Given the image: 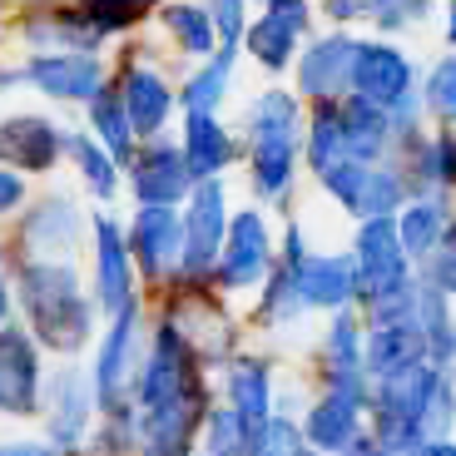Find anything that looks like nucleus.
<instances>
[{"instance_id": "obj_1", "label": "nucleus", "mask_w": 456, "mask_h": 456, "mask_svg": "<svg viewBox=\"0 0 456 456\" xmlns=\"http://www.w3.org/2000/svg\"><path fill=\"white\" fill-rule=\"evenodd\" d=\"M20 297L25 313H30L35 332L60 347V353H75L90 332V303H85L80 283L65 263H25L20 268Z\"/></svg>"}, {"instance_id": "obj_2", "label": "nucleus", "mask_w": 456, "mask_h": 456, "mask_svg": "<svg viewBox=\"0 0 456 456\" xmlns=\"http://www.w3.org/2000/svg\"><path fill=\"white\" fill-rule=\"evenodd\" d=\"M248 139H253V183L263 199L288 194L297 169V100L288 90H263L248 104Z\"/></svg>"}, {"instance_id": "obj_3", "label": "nucleus", "mask_w": 456, "mask_h": 456, "mask_svg": "<svg viewBox=\"0 0 456 456\" xmlns=\"http://www.w3.org/2000/svg\"><path fill=\"white\" fill-rule=\"evenodd\" d=\"M318 179H322V189H328L347 214L362 218V224L367 218H392L407 204V179H402L397 169H387V164L342 159V164H332V169H322Z\"/></svg>"}, {"instance_id": "obj_4", "label": "nucleus", "mask_w": 456, "mask_h": 456, "mask_svg": "<svg viewBox=\"0 0 456 456\" xmlns=\"http://www.w3.org/2000/svg\"><path fill=\"white\" fill-rule=\"evenodd\" d=\"M224 183L218 179H199L194 189H189V214H183V228H179V263L183 273L199 278L214 268L218 258V243H224Z\"/></svg>"}, {"instance_id": "obj_5", "label": "nucleus", "mask_w": 456, "mask_h": 456, "mask_svg": "<svg viewBox=\"0 0 456 456\" xmlns=\"http://www.w3.org/2000/svg\"><path fill=\"white\" fill-rule=\"evenodd\" d=\"M347 94L377 104V110H392V104L411 100V60L402 55L392 40H357V55H353V85Z\"/></svg>"}, {"instance_id": "obj_6", "label": "nucleus", "mask_w": 456, "mask_h": 456, "mask_svg": "<svg viewBox=\"0 0 456 456\" xmlns=\"http://www.w3.org/2000/svg\"><path fill=\"white\" fill-rule=\"evenodd\" d=\"M268 258H273V243H268L263 214H253V208L233 214V224L224 228V243H218V258H214L218 283L224 288H253L268 273Z\"/></svg>"}, {"instance_id": "obj_7", "label": "nucleus", "mask_w": 456, "mask_h": 456, "mask_svg": "<svg viewBox=\"0 0 456 456\" xmlns=\"http://www.w3.org/2000/svg\"><path fill=\"white\" fill-rule=\"evenodd\" d=\"M353 273H357V293H367V297H382V293H392V288L411 283L407 253H402V243H397V224H392V218H367L362 224Z\"/></svg>"}, {"instance_id": "obj_8", "label": "nucleus", "mask_w": 456, "mask_h": 456, "mask_svg": "<svg viewBox=\"0 0 456 456\" xmlns=\"http://www.w3.org/2000/svg\"><path fill=\"white\" fill-rule=\"evenodd\" d=\"M353 55H357V40L347 30L318 35V40L293 60L297 65V90L308 94L313 104L318 100H342L347 85H353Z\"/></svg>"}, {"instance_id": "obj_9", "label": "nucleus", "mask_w": 456, "mask_h": 456, "mask_svg": "<svg viewBox=\"0 0 456 456\" xmlns=\"http://www.w3.org/2000/svg\"><path fill=\"white\" fill-rule=\"evenodd\" d=\"M20 80H30L40 94L50 100H75L90 104L104 90V65L94 55H75V50H60V55H35L25 60Z\"/></svg>"}, {"instance_id": "obj_10", "label": "nucleus", "mask_w": 456, "mask_h": 456, "mask_svg": "<svg viewBox=\"0 0 456 456\" xmlns=\"http://www.w3.org/2000/svg\"><path fill=\"white\" fill-rule=\"evenodd\" d=\"M65 154V129H55L45 114H11L0 119V164L25 174L55 169V159Z\"/></svg>"}, {"instance_id": "obj_11", "label": "nucleus", "mask_w": 456, "mask_h": 456, "mask_svg": "<svg viewBox=\"0 0 456 456\" xmlns=\"http://www.w3.org/2000/svg\"><path fill=\"white\" fill-rule=\"evenodd\" d=\"M288 278H293L297 303H313V308H342V303H347V297L357 293L353 258H322V253H297V258H288Z\"/></svg>"}, {"instance_id": "obj_12", "label": "nucleus", "mask_w": 456, "mask_h": 456, "mask_svg": "<svg viewBox=\"0 0 456 456\" xmlns=\"http://www.w3.org/2000/svg\"><path fill=\"white\" fill-rule=\"evenodd\" d=\"M119 90V104H125V119L129 129H134V139H154L164 125H169V114H174V90L169 80H164L159 69H149V65H129L125 69V80L114 85Z\"/></svg>"}, {"instance_id": "obj_13", "label": "nucleus", "mask_w": 456, "mask_h": 456, "mask_svg": "<svg viewBox=\"0 0 456 456\" xmlns=\"http://www.w3.org/2000/svg\"><path fill=\"white\" fill-rule=\"evenodd\" d=\"M199 417H204L199 387H183L179 397L159 402V407H144V456H183Z\"/></svg>"}, {"instance_id": "obj_14", "label": "nucleus", "mask_w": 456, "mask_h": 456, "mask_svg": "<svg viewBox=\"0 0 456 456\" xmlns=\"http://www.w3.org/2000/svg\"><path fill=\"white\" fill-rule=\"evenodd\" d=\"M189 189H194V179H189L183 154L174 144H159V139H154L149 149L134 154V194H139V204L169 208V204H179Z\"/></svg>"}, {"instance_id": "obj_15", "label": "nucleus", "mask_w": 456, "mask_h": 456, "mask_svg": "<svg viewBox=\"0 0 456 456\" xmlns=\"http://www.w3.org/2000/svg\"><path fill=\"white\" fill-rule=\"evenodd\" d=\"M125 253L144 268V278H159L174 258H179V214L159 204H144L125 239Z\"/></svg>"}, {"instance_id": "obj_16", "label": "nucleus", "mask_w": 456, "mask_h": 456, "mask_svg": "<svg viewBox=\"0 0 456 456\" xmlns=\"http://www.w3.org/2000/svg\"><path fill=\"white\" fill-rule=\"evenodd\" d=\"M25 40H30L40 55H60V50H75V55H90L104 45V35L85 20L75 5H50V11H35L25 20Z\"/></svg>"}, {"instance_id": "obj_17", "label": "nucleus", "mask_w": 456, "mask_h": 456, "mask_svg": "<svg viewBox=\"0 0 456 456\" xmlns=\"http://www.w3.org/2000/svg\"><path fill=\"white\" fill-rule=\"evenodd\" d=\"M183 387H194V372H189V347L174 338V328H164L154 338V353H149V367L139 377V397L144 407H159V402L179 397Z\"/></svg>"}, {"instance_id": "obj_18", "label": "nucleus", "mask_w": 456, "mask_h": 456, "mask_svg": "<svg viewBox=\"0 0 456 456\" xmlns=\"http://www.w3.org/2000/svg\"><path fill=\"white\" fill-rule=\"evenodd\" d=\"M35 347L20 328H0V411H30L35 407Z\"/></svg>"}, {"instance_id": "obj_19", "label": "nucleus", "mask_w": 456, "mask_h": 456, "mask_svg": "<svg viewBox=\"0 0 456 456\" xmlns=\"http://www.w3.org/2000/svg\"><path fill=\"white\" fill-rule=\"evenodd\" d=\"M183 169H189V179H218V174L228 169V159H233V139H228V129L218 125L214 114H183Z\"/></svg>"}, {"instance_id": "obj_20", "label": "nucleus", "mask_w": 456, "mask_h": 456, "mask_svg": "<svg viewBox=\"0 0 456 456\" xmlns=\"http://www.w3.org/2000/svg\"><path fill=\"white\" fill-rule=\"evenodd\" d=\"M422 357H427V347H422V328L417 322H377L372 338L362 342V367L377 377L407 372Z\"/></svg>"}, {"instance_id": "obj_21", "label": "nucleus", "mask_w": 456, "mask_h": 456, "mask_svg": "<svg viewBox=\"0 0 456 456\" xmlns=\"http://www.w3.org/2000/svg\"><path fill=\"white\" fill-rule=\"evenodd\" d=\"M94 239H100V258H94V293L110 313L129 308V253H125V233L114 218L94 224Z\"/></svg>"}, {"instance_id": "obj_22", "label": "nucleus", "mask_w": 456, "mask_h": 456, "mask_svg": "<svg viewBox=\"0 0 456 456\" xmlns=\"http://www.w3.org/2000/svg\"><path fill=\"white\" fill-rule=\"evenodd\" d=\"M397 224V243L407 258H432L436 248L446 243V204H436V199H417V204L402 208V218H392Z\"/></svg>"}, {"instance_id": "obj_23", "label": "nucleus", "mask_w": 456, "mask_h": 456, "mask_svg": "<svg viewBox=\"0 0 456 456\" xmlns=\"http://www.w3.org/2000/svg\"><path fill=\"white\" fill-rule=\"evenodd\" d=\"M233 60H239V50H214V55H204V65L183 80V90L174 94V100L189 114H214V104L224 100L228 85H233Z\"/></svg>"}, {"instance_id": "obj_24", "label": "nucleus", "mask_w": 456, "mask_h": 456, "mask_svg": "<svg viewBox=\"0 0 456 456\" xmlns=\"http://www.w3.org/2000/svg\"><path fill=\"white\" fill-rule=\"evenodd\" d=\"M90 129H94V144H100L110 159L134 154V129H129L125 104H119V90H114V85H104L90 100Z\"/></svg>"}, {"instance_id": "obj_25", "label": "nucleus", "mask_w": 456, "mask_h": 456, "mask_svg": "<svg viewBox=\"0 0 456 456\" xmlns=\"http://www.w3.org/2000/svg\"><path fill=\"white\" fill-rule=\"evenodd\" d=\"M228 392H233V417L243 422V432L258 442L263 422H268V377H263L258 362H239L233 367V377H228Z\"/></svg>"}, {"instance_id": "obj_26", "label": "nucleus", "mask_w": 456, "mask_h": 456, "mask_svg": "<svg viewBox=\"0 0 456 456\" xmlns=\"http://www.w3.org/2000/svg\"><path fill=\"white\" fill-rule=\"evenodd\" d=\"M342 159H347L342 110H338V100H318L313 104V119H308V164H313V174H322Z\"/></svg>"}, {"instance_id": "obj_27", "label": "nucleus", "mask_w": 456, "mask_h": 456, "mask_svg": "<svg viewBox=\"0 0 456 456\" xmlns=\"http://www.w3.org/2000/svg\"><path fill=\"white\" fill-rule=\"evenodd\" d=\"M308 442L318 446V452H347V446L357 442V402L347 397H328L318 411L308 417Z\"/></svg>"}, {"instance_id": "obj_28", "label": "nucleus", "mask_w": 456, "mask_h": 456, "mask_svg": "<svg viewBox=\"0 0 456 456\" xmlns=\"http://www.w3.org/2000/svg\"><path fill=\"white\" fill-rule=\"evenodd\" d=\"M297 40H303V35H293L288 25H278L273 15L248 20V30H243V50H248L263 69H288V65H293V60H297Z\"/></svg>"}, {"instance_id": "obj_29", "label": "nucleus", "mask_w": 456, "mask_h": 456, "mask_svg": "<svg viewBox=\"0 0 456 456\" xmlns=\"http://www.w3.org/2000/svg\"><path fill=\"white\" fill-rule=\"evenodd\" d=\"M164 25H169L174 45H179L183 55L204 60V55H214V50H218L214 25H208V11H204V5H189V0H169V5H164Z\"/></svg>"}, {"instance_id": "obj_30", "label": "nucleus", "mask_w": 456, "mask_h": 456, "mask_svg": "<svg viewBox=\"0 0 456 456\" xmlns=\"http://www.w3.org/2000/svg\"><path fill=\"white\" fill-rule=\"evenodd\" d=\"M75 233H80V214H75V204H65V199H50V204H40L30 218H25V239H30L35 248H45V253L69 248Z\"/></svg>"}, {"instance_id": "obj_31", "label": "nucleus", "mask_w": 456, "mask_h": 456, "mask_svg": "<svg viewBox=\"0 0 456 456\" xmlns=\"http://www.w3.org/2000/svg\"><path fill=\"white\" fill-rule=\"evenodd\" d=\"M129 347H134V313H119V322L110 328V338H104V353H100V397L104 407L114 411V392L125 387L129 377Z\"/></svg>"}, {"instance_id": "obj_32", "label": "nucleus", "mask_w": 456, "mask_h": 456, "mask_svg": "<svg viewBox=\"0 0 456 456\" xmlns=\"http://www.w3.org/2000/svg\"><path fill=\"white\" fill-rule=\"evenodd\" d=\"M149 5H159V0H80L75 11H80L85 20L110 40V35H119V30H129V25L144 20Z\"/></svg>"}, {"instance_id": "obj_33", "label": "nucleus", "mask_w": 456, "mask_h": 456, "mask_svg": "<svg viewBox=\"0 0 456 456\" xmlns=\"http://www.w3.org/2000/svg\"><path fill=\"white\" fill-rule=\"evenodd\" d=\"M174 338L183 342V347H204V353H224L228 342V322L218 318L214 308H204V303H189L179 318V328H174Z\"/></svg>"}, {"instance_id": "obj_34", "label": "nucleus", "mask_w": 456, "mask_h": 456, "mask_svg": "<svg viewBox=\"0 0 456 456\" xmlns=\"http://www.w3.org/2000/svg\"><path fill=\"white\" fill-rule=\"evenodd\" d=\"M65 149L75 154V164H80V174H85V183H90L100 199H110L114 189H119V169H114V159L104 154L94 139H65Z\"/></svg>"}, {"instance_id": "obj_35", "label": "nucleus", "mask_w": 456, "mask_h": 456, "mask_svg": "<svg viewBox=\"0 0 456 456\" xmlns=\"http://www.w3.org/2000/svg\"><path fill=\"white\" fill-rule=\"evenodd\" d=\"M422 104H427V110H436L442 125H452V114H456V65H452V55H442L432 65L427 90H422Z\"/></svg>"}, {"instance_id": "obj_36", "label": "nucleus", "mask_w": 456, "mask_h": 456, "mask_svg": "<svg viewBox=\"0 0 456 456\" xmlns=\"http://www.w3.org/2000/svg\"><path fill=\"white\" fill-rule=\"evenodd\" d=\"M208 25H214V40L218 50H239L243 45V30H248V11L243 0H208Z\"/></svg>"}, {"instance_id": "obj_37", "label": "nucleus", "mask_w": 456, "mask_h": 456, "mask_svg": "<svg viewBox=\"0 0 456 456\" xmlns=\"http://www.w3.org/2000/svg\"><path fill=\"white\" fill-rule=\"evenodd\" d=\"M427 0H362V20H372L377 30H402V25L422 20Z\"/></svg>"}, {"instance_id": "obj_38", "label": "nucleus", "mask_w": 456, "mask_h": 456, "mask_svg": "<svg viewBox=\"0 0 456 456\" xmlns=\"http://www.w3.org/2000/svg\"><path fill=\"white\" fill-rule=\"evenodd\" d=\"M214 452L218 456H253V436L243 432V422L228 407L214 417Z\"/></svg>"}, {"instance_id": "obj_39", "label": "nucleus", "mask_w": 456, "mask_h": 456, "mask_svg": "<svg viewBox=\"0 0 456 456\" xmlns=\"http://www.w3.org/2000/svg\"><path fill=\"white\" fill-rule=\"evenodd\" d=\"M80 407H85V397H80V382L69 377L65 387H60V417H55V436H65V442H75V436H80Z\"/></svg>"}, {"instance_id": "obj_40", "label": "nucleus", "mask_w": 456, "mask_h": 456, "mask_svg": "<svg viewBox=\"0 0 456 456\" xmlns=\"http://www.w3.org/2000/svg\"><path fill=\"white\" fill-rule=\"evenodd\" d=\"M253 446H258V456H297V432L288 422H263Z\"/></svg>"}, {"instance_id": "obj_41", "label": "nucleus", "mask_w": 456, "mask_h": 456, "mask_svg": "<svg viewBox=\"0 0 456 456\" xmlns=\"http://www.w3.org/2000/svg\"><path fill=\"white\" fill-rule=\"evenodd\" d=\"M263 15H273L278 25H288L293 35H308V20H313V5L308 0H268V11Z\"/></svg>"}, {"instance_id": "obj_42", "label": "nucleus", "mask_w": 456, "mask_h": 456, "mask_svg": "<svg viewBox=\"0 0 456 456\" xmlns=\"http://www.w3.org/2000/svg\"><path fill=\"white\" fill-rule=\"evenodd\" d=\"M25 199V183H20V174H11V169H0V214H11L15 204Z\"/></svg>"}, {"instance_id": "obj_43", "label": "nucleus", "mask_w": 456, "mask_h": 456, "mask_svg": "<svg viewBox=\"0 0 456 456\" xmlns=\"http://www.w3.org/2000/svg\"><path fill=\"white\" fill-rule=\"evenodd\" d=\"M328 15L338 25H347V20H362V0H328Z\"/></svg>"}, {"instance_id": "obj_44", "label": "nucleus", "mask_w": 456, "mask_h": 456, "mask_svg": "<svg viewBox=\"0 0 456 456\" xmlns=\"http://www.w3.org/2000/svg\"><path fill=\"white\" fill-rule=\"evenodd\" d=\"M0 456H60V452H45V446H0Z\"/></svg>"}, {"instance_id": "obj_45", "label": "nucleus", "mask_w": 456, "mask_h": 456, "mask_svg": "<svg viewBox=\"0 0 456 456\" xmlns=\"http://www.w3.org/2000/svg\"><path fill=\"white\" fill-rule=\"evenodd\" d=\"M347 456H387V452H382V446H367V442H353V446H347Z\"/></svg>"}, {"instance_id": "obj_46", "label": "nucleus", "mask_w": 456, "mask_h": 456, "mask_svg": "<svg viewBox=\"0 0 456 456\" xmlns=\"http://www.w3.org/2000/svg\"><path fill=\"white\" fill-rule=\"evenodd\" d=\"M15 80H20V69H5V65H0V94H5V85H15Z\"/></svg>"}, {"instance_id": "obj_47", "label": "nucleus", "mask_w": 456, "mask_h": 456, "mask_svg": "<svg viewBox=\"0 0 456 456\" xmlns=\"http://www.w3.org/2000/svg\"><path fill=\"white\" fill-rule=\"evenodd\" d=\"M5 308H11V297H5V283H0V322H5Z\"/></svg>"}, {"instance_id": "obj_48", "label": "nucleus", "mask_w": 456, "mask_h": 456, "mask_svg": "<svg viewBox=\"0 0 456 456\" xmlns=\"http://www.w3.org/2000/svg\"><path fill=\"white\" fill-rule=\"evenodd\" d=\"M297 456H303V452H297Z\"/></svg>"}]
</instances>
